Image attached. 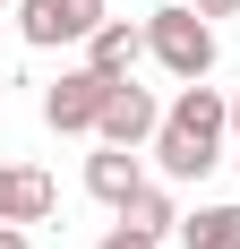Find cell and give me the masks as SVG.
<instances>
[{"instance_id": "1", "label": "cell", "mask_w": 240, "mask_h": 249, "mask_svg": "<svg viewBox=\"0 0 240 249\" xmlns=\"http://www.w3.org/2000/svg\"><path fill=\"white\" fill-rule=\"evenodd\" d=\"M223 129H232V95L197 77V86H180V95L163 103V129H154L146 155H154L163 180H206L223 163Z\"/></svg>"}, {"instance_id": "2", "label": "cell", "mask_w": 240, "mask_h": 249, "mask_svg": "<svg viewBox=\"0 0 240 249\" xmlns=\"http://www.w3.org/2000/svg\"><path fill=\"white\" fill-rule=\"evenodd\" d=\"M146 60H163L180 86H197V77L215 69V18H197L189 0L154 9V18H146Z\"/></svg>"}, {"instance_id": "3", "label": "cell", "mask_w": 240, "mask_h": 249, "mask_svg": "<svg viewBox=\"0 0 240 249\" xmlns=\"http://www.w3.org/2000/svg\"><path fill=\"white\" fill-rule=\"evenodd\" d=\"M112 86H120V77L86 69V60H77V69H60V77L43 86V129H60V138H95V129H103V103H112Z\"/></svg>"}, {"instance_id": "4", "label": "cell", "mask_w": 240, "mask_h": 249, "mask_svg": "<svg viewBox=\"0 0 240 249\" xmlns=\"http://www.w3.org/2000/svg\"><path fill=\"white\" fill-rule=\"evenodd\" d=\"M103 26V0H17V35L34 52H60V43H86Z\"/></svg>"}, {"instance_id": "5", "label": "cell", "mask_w": 240, "mask_h": 249, "mask_svg": "<svg viewBox=\"0 0 240 249\" xmlns=\"http://www.w3.org/2000/svg\"><path fill=\"white\" fill-rule=\"evenodd\" d=\"M154 129H163V103H154V86H129V77H120V86H112V103H103V129H95V138H103V146H154Z\"/></svg>"}, {"instance_id": "6", "label": "cell", "mask_w": 240, "mask_h": 249, "mask_svg": "<svg viewBox=\"0 0 240 249\" xmlns=\"http://www.w3.org/2000/svg\"><path fill=\"white\" fill-rule=\"evenodd\" d=\"M60 206V180L43 163H0V224H51Z\"/></svg>"}, {"instance_id": "7", "label": "cell", "mask_w": 240, "mask_h": 249, "mask_svg": "<svg viewBox=\"0 0 240 249\" xmlns=\"http://www.w3.org/2000/svg\"><path fill=\"white\" fill-rule=\"evenodd\" d=\"M146 189V163H137V146H103V155H86V198H103L120 215V206Z\"/></svg>"}, {"instance_id": "8", "label": "cell", "mask_w": 240, "mask_h": 249, "mask_svg": "<svg viewBox=\"0 0 240 249\" xmlns=\"http://www.w3.org/2000/svg\"><path fill=\"white\" fill-rule=\"evenodd\" d=\"M146 60V26H129V18H103L95 35H86V69H103V77H129Z\"/></svg>"}, {"instance_id": "9", "label": "cell", "mask_w": 240, "mask_h": 249, "mask_svg": "<svg viewBox=\"0 0 240 249\" xmlns=\"http://www.w3.org/2000/svg\"><path fill=\"white\" fill-rule=\"evenodd\" d=\"M180 249H240V198H232V206H197V215H180Z\"/></svg>"}, {"instance_id": "10", "label": "cell", "mask_w": 240, "mask_h": 249, "mask_svg": "<svg viewBox=\"0 0 240 249\" xmlns=\"http://www.w3.org/2000/svg\"><path fill=\"white\" fill-rule=\"evenodd\" d=\"M120 224H137V232H154V241H163V232H180V215H171V189H163V180H146L137 198L120 206Z\"/></svg>"}, {"instance_id": "11", "label": "cell", "mask_w": 240, "mask_h": 249, "mask_svg": "<svg viewBox=\"0 0 240 249\" xmlns=\"http://www.w3.org/2000/svg\"><path fill=\"white\" fill-rule=\"evenodd\" d=\"M95 249H163V241H154V232H137V224H112Z\"/></svg>"}, {"instance_id": "12", "label": "cell", "mask_w": 240, "mask_h": 249, "mask_svg": "<svg viewBox=\"0 0 240 249\" xmlns=\"http://www.w3.org/2000/svg\"><path fill=\"white\" fill-rule=\"evenodd\" d=\"M197 18H240V0H189Z\"/></svg>"}, {"instance_id": "13", "label": "cell", "mask_w": 240, "mask_h": 249, "mask_svg": "<svg viewBox=\"0 0 240 249\" xmlns=\"http://www.w3.org/2000/svg\"><path fill=\"white\" fill-rule=\"evenodd\" d=\"M0 249H34V241H26V224H0Z\"/></svg>"}, {"instance_id": "14", "label": "cell", "mask_w": 240, "mask_h": 249, "mask_svg": "<svg viewBox=\"0 0 240 249\" xmlns=\"http://www.w3.org/2000/svg\"><path fill=\"white\" fill-rule=\"evenodd\" d=\"M232 129H240V95H232Z\"/></svg>"}, {"instance_id": "15", "label": "cell", "mask_w": 240, "mask_h": 249, "mask_svg": "<svg viewBox=\"0 0 240 249\" xmlns=\"http://www.w3.org/2000/svg\"><path fill=\"white\" fill-rule=\"evenodd\" d=\"M0 9H17V0H0Z\"/></svg>"}, {"instance_id": "16", "label": "cell", "mask_w": 240, "mask_h": 249, "mask_svg": "<svg viewBox=\"0 0 240 249\" xmlns=\"http://www.w3.org/2000/svg\"><path fill=\"white\" fill-rule=\"evenodd\" d=\"M0 86H9V69H0Z\"/></svg>"}, {"instance_id": "17", "label": "cell", "mask_w": 240, "mask_h": 249, "mask_svg": "<svg viewBox=\"0 0 240 249\" xmlns=\"http://www.w3.org/2000/svg\"><path fill=\"white\" fill-rule=\"evenodd\" d=\"M232 163H240V146H232Z\"/></svg>"}]
</instances>
